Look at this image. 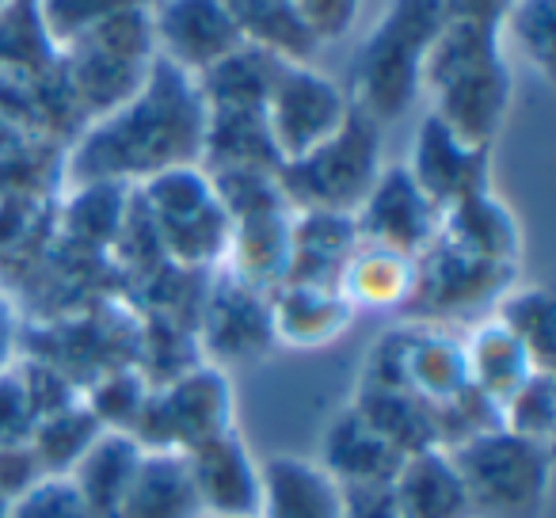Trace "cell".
Returning a JSON list of instances; mask_svg holds the SVG:
<instances>
[{
	"label": "cell",
	"mask_w": 556,
	"mask_h": 518,
	"mask_svg": "<svg viewBox=\"0 0 556 518\" xmlns=\"http://www.w3.org/2000/svg\"><path fill=\"white\" fill-rule=\"evenodd\" d=\"M27 427H35V412L27 401V381L20 378H0V446L20 442V434H31Z\"/></svg>",
	"instance_id": "obj_34"
},
{
	"label": "cell",
	"mask_w": 556,
	"mask_h": 518,
	"mask_svg": "<svg viewBox=\"0 0 556 518\" xmlns=\"http://www.w3.org/2000/svg\"><path fill=\"white\" fill-rule=\"evenodd\" d=\"M42 480V469L35 462L31 446L27 442H9L0 446V500L16 503L24 492H31Z\"/></svg>",
	"instance_id": "obj_33"
},
{
	"label": "cell",
	"mask_w": 556,
	"mask_h": 518,
	"mask_svg": "<svg viewBox=\"0 0 556 518\" xmlns=\"http://www.w3.org/2000/svg\"><path fill=\"white\" fill-rule=\"evenodd\" d=\"M290 222L294 214L287 202L229 217V240H225V255L232 264L229 279L244 282L255 294L282 287L290 271Z\"/></svg>",
	"instance_id": "obj_13"
},
{
	"label": "cell",
	"mask_w": 556,
	"mask_h": 518,
	"mask_svg": "<svg viewBox=\"0 0 556 518\" xmlns=\"http://www.w3.org/2000/svg\"><path fill=\"white\" fill-rule=\"evenodd\" d=\"M153 42L164 62L187 77H202L244 47L222 0H161L153 12Z\"/></svg>",
	"instance_id": "obj_11"
},
{
	"label": "cell",
	"mask_w": 556,
	"mask_h": 518,
	"mask_svg": "<svg viewBox=\"0 0 556 518\" xmlns=\"http://www.w3.org/2000/svg\"><path fill=\"white\" fill-rule=\"evenodd\" d=\"M153 12L130 9L123 16L108 20L92 35L70 50L73 58V85L88 108L111 115L123 108L153 70Z\"/></svg>",
	"instance_id": "obj_7"
},
{
	"label": "cell",
	"mask_w": 556,
	"mask_h": 518,
	"mask_svg": "<svg viewBox=\"0 0 556 518\" xmlns=\"http://www.w3.org/2000/svg\"><path fill=\"white\" fill-rule=\"evenodd\" d=\"M255 518H348V500L320 462L294 454L260 465V515Z\"/></svg>",
	"instance_id": "obj_14"
},
{
	"label": "cell",
	"mask_w": 556,
	"mask_h": 518,
	"mask_svg": "<svg viewBox=\"0 0 556 518\" xmlns=\"http://www.w3.org/2000/svg\"><path fill=\"white\" fill-rule=\"evenodd\" d=\"M515 31L526 58L541 73H548V54H553V4L548 0H522L515 12Z\"/></svg>",
	"instance_id": "obj_31"
},
{
	"label": "cell",
	"mask_w": 556,
	"mask_h": 518,
	"mask_svg": "<svg viewBox=\"0 0 556 518\" xmlns=\"http://www.w3.org/2000/svg\"><path fill=\"white\" fill-rule=\"evenodd\" d=\"M103 434L100 419L77 404V408H58L50 416L35 419L31 434H27V446H31L35 462H39L42 477H70L73 465L88 454L96 439Z\"/></svg>",
	"instance_id": "obj_25"
},
{
	"label": "cell",
	"mask_w": 556,
	"mask_h": 518,
	"mask_svg": "<svg viewBox=\"0 0 556 518\" xmlns=\"http://www.w3.org/2000/svg\"><path fill=\"white\" fill-rule=\"evenodd\" d=\"M343 500H348V518H396L389 484L343 488Z\"/></svg>",
	"instance_id": "obj_35"
},
{
	"label": "cell",
	"mask_w": 556,
	"mask_h": 518,
	"mask_svg": "<svg viewBox=\"0 0 556 518\" xmlns=\"http://www.w3.org/2000/svg\"><path fill=\"white\" fill-rule=\"evenodd\" d=\"M355 229L366 244L393 248L419 260L439 237V206L419 191L404 164H393V168H381L374 191L358 206Z\"/></svg>",
	"instance_id": "obj_10"
},
{
	"label": "cell",
	"mask_w": 556,
	"mask_h": 518,
	"mask_svg": "<svg viewBox=\"0 0 556 518\" xmlns=\"http://www.w3.org/2000/svg\"><path fill=\"white\" fill-rule=\"evenodd\" d=\"M210 336H214V348L222 355H255L275 340L267 302L244 282L229 279L222 302L214 305V317H210Z\"/></svg>",
	"instance_id": "obj_26"
},
{
	"label": "cell",
	"mask_w": 556,
	"mask_h": 518,
	"mask_svg": "<svg viewBox=\"0 0 556 518\" xmlns=\"http://www.w3.org/2000/svg\"><path fill=\"white\" fill-rule=\"evenodd\" d=\"M118 518H202L184 454L146 450L126 488Z\"/></svg>",
	"instance_id": "obj_21"
},
{
	"label": "cell",
	"mask_w": 556,
	"mask_h": 518,
	"mask_svg": "<svg viewBox=\"0 0 556 518\" xmlns=\"http://www.w3.org/2000/svg\"><path fill=\"white\" fill-rule=\"evenodd\" d=\"M462 351H465V370H469V386L477 389L484 401H492L495 408H500L530 374H538V366L526 355V348L500 325V320L480 325L477 332L462 343Z\"/></svg>",
	"instance_id": "obj_24"
},
{
	"label": "cell",
	"mask_w": 556,
	"mask_h": 518,
	"mask_svg": "<svg viewBox=\"0 0 556 518\" xmlns=\"http://www.w3.org/2000/svg\"><path fill=\"white\" fill-rule=\"evenodd\" d=\"M484 156H488V149L462 146V141L431 115L416 138V153H412L408 172L419 184V191H424L439 210H446L450 202L488 187L484 184V172H488Z\"/></svg>",
	"instance_id": "obj_16"
},
{
	"label": "cell",
	"mask_w": 556,
	"mask_h": 518,
	"mask_svg": "<svg viewBox=\"0 0 556 518\" xmlns=\"http://www.w3.org/2000/svg\"><path fill=\"white\" fill-rule=\"evenodd\" d=\"M351 115V100L336 80L298 62H278L270 73L263 123H267L270 149L282 164H294L325 146Z\"/></svg>",
	"instance_id": "obj_6"
},
{
	"label": "cell",
	"mask_w": 556,
	"mask_h": 518,
	"mask_svg": "<svg viewBox=\"0 0 556 518\" xmlns=\"http://www.w3.org/2000/svg\"><path fill=\"white\" fill-rule=\"evenodd\" d=\"M404 457L358 416L355 408L340 412L325 434L320 465L340 480V488H370L389 484Z\"/></svg>",
	"instance_id": "obj_19"
},
{
	"label": "cell",
	"mask_w": 556,
	"mask_h": 518,
	"mask_svg": "<svg viewBox=\"0 0 556 518\" xmlns=\"http://www.w3.org/2000/svg\"><path fill=\"white\" fill-rule=\"evenodd\" d=\"M130 9H149V0H35V20L50 47L73 50L85 35Z\"/></svg>",
	"instance_id": "obj_27"
},
{
	"label": "cell",
	"mask_w": 556,
	"mask_h": 518,
	"mask_svg": "<svg viewBox=\"0 0 556 518\" xmlns=\"http://www.w3.org/2000/svg\"><path fill=\"white\" fill-rule=\"evenodd\" d=\"M0 518H9V500H0Z\"/></svg>",
	"instance_id": "obj_36"
},
{
	"label": "cell",
	"mask_w": 556,
	"mask_h": 518,
	"mask_svg": "<svg viewBox=\"0 0 556 518\" xmlns=\"http://www.w3.org/2000/svg\"><path fill=\"white\" fill-rule=\"evenodd\" d=\"M434 240L442 248H450V252L495 267H507L518 255L515 217L507 214V206L500 199L488 194V187L450 202L446 210H439V237Z\"/></svg>",
	"instance_id": "obj_17"
},
{
	"label": "cell",
	"mask_w": 556,
	"mask_h": 518,
	"mask_svg": "<svg viewBox=\"0 0 556 518\" xmlns=\"http://www.w3.org/2000/svg\"><path fill=\"white\" fill-rule=\"evenodd\" d=\"M290 4H294V0H290Z\"/></svg>",
	"instance_id": "obj_38"
},
{
	"label": "cell",
	"mask_w": 556,
	"mask_h": 518,
	"mask_svg": "<svg viewBox=\"0 0 556 518\" xmlns=\"http://www.w3.org/2000/svg\"><path fill=\"white\" fill-rule=\"evenodd\" d=\"M146 199L153 210L156 237L184 264H206L225 255L229 214L214 191V179L202 176L194 164L168 168L146 179Z\"/></svg>",
	"instance_id": "obj_9"
},
{
	"label": "cell",
	"mask_w": 556,
	"mask_h": 518,
	"mask_svg": "<svg viewBox=\"0 0 556 518\" xmlns=\"http://www.w3.org/2000/svg\"><path fill=\"white\" fill-rule=\"evenodd\" d=\"M450 20V0H389L351 70V108L374 123H393L412 108L431 42Z\"/></svg>",
	"instance_id": "obj_3"
},
{
	"label": "cell",
	"mask_w": 556,
	"mask_h": 518,
	"mask_svg": "<svg viewBox=\"0 0 556 518\" xmlns=\"http://www.w3.org/2000/svg\"><path fill=\"white\" fill-rule=\"evenodd\" d=\"M141 454H146V450L134 442V434L103 431L100 439L88 446V454L73 465L70 480L96 518H118L126 488H130Z\"/></svg>",
	"instance_id": "obj_22"
},
{
	"label": "cell",
	"mask_w": 556,
	"mask_h": 518,
	"mask_svg": "<svg viewBox=\"0 0 556 518\" xmlns=\"http://www.w3.org/2000/svg\"><path fill=\"white\" fill-rule=\"evenodd\" d=\"M419 88L431 92V115L462 146L488 149L510 108V73L495 47L492 20L450 16L427 50Z\"/></svg>",
	"instance_id": "obj_2"
},
{
	"label": "cell",
	"mask_w": 556,
	"mask_h": 518,
	"mask_svg": "<svg viewBox=\"0 0 556 518\" xmlns=\"http://www.w3.org/2000/svg\"><path fill=\"white\" fill-rule=\"evenodd\" d=\"M472 518H538L548 500V446L518 439L500 424L450 446Z\"/></svg>",
	"instance_id": "obj_4"
},
{
	"label": "cell",
	"mask_w": 556,
	"mask_h": 518,
	"mask_svg": "<svg viewBox=\"0 0 556 518\" xmlns=\"http://www.w3.org/2000/svg\"><path fill=\"white\" fill-rule=\"evenodd\" d=\"M202 515L255 518L260 515V465L237 431H222L184 454Z\"/></svg>",
	"instance_id": "obj_12"
},
{
	"label": "cell",
	"mask_w": 556,
	"mask_h": 518,
	"mask_svg": "<svg viewBox=\"0 0 556 518\" xmlns=\"http://www.w3.org/2000/svg\"><path fill=\"white\" fill-rule=\"evenodd\" d=\"M396 518H472L462 472L446 446L408 454L389 480Z\"/></svg>",
	"instance_id": "obj_15"
},
{
	"label": "cell",
	"mask_w": 556,
	"mask_h": 518,
	"mask_svg": "<svg viewBox=\"0 0 556 518\" xmlns=\"http://www.w3.org/2000/svg\"><path fill=\"white\" fill-rule=\"evenodd\" d=\"M495 320L522 343L538 370H553V298L545 287H522L507 294Z\"/></svg>",
	"instance_id": "obj_28"
},
{
	"label": "cell",
	"mask_w": 556,
	"mask_h": 518,
	"mask_svg": "<svg viewBox=\"0 0 556 518\" xmlns=\"http://www.w3.org/2000/svg\"><path fill=\"white\" fill-rule=\"evenodd\" d=\"M232 427V389L229 378L214 366H199L176 378L161 396H149L130 434L141 450L187 454L199 442Z\"/></svg>",
	"instance_id": "obj_8"
},
{
	"label": "cell",
	"mask_w": 556,
	"mask_h": 518,
	"mask_svg": "<svg viewBox=\"0 0 556 518\" xmlns=\"http://www.w3.org/2000/svg\"><path fill=\"white\" fill-rule=\"evenodd\" d=\"M500 416V427L518 439L530 442H545L553 439V424H556V401H553V374L538 370L507 396V401L495 408Z\"/></svg>",
	"instance_id": "obj_29"
},
{
	"label": "cell",
	"mask_w": 556,
	"mask_h": 518,
	"mask_svg": "<svg viewBox=\"0 0 556 518\" xmlns=\"http://www.w3.org/2000/svg\"><path fill=\"white\" fill-rule=\"evenodd\" d=\"M229 9L232 24H237L244 47H255L263 54L278 58V62H298L305 65L317 54L320 42L298 16L290 0H222Z\"/></svg>",
	"instance_id": "obj_23"
},
{
	"label": "cell",
	"mask_w": 556,
	"mask_h": 518,
	"mask_svg": "<svg viewBox=\"0 0 556 518\" xmlns=\"http://www.w3.org/2000/svg\"><path fill=\"white\" fill-rule=\"evenodd\" d=\"M416 275L419 260L393 252V248L358 240V248L348 255V264L340 271V294L351 302V309H358V305H366V309H396V305L412 302V294H416Z\"/></svg>",
	"instance_id": "obj_20"
},
{
	"label": "cell",
	"mask_w": 556,
	"mask_h": 518,
	"mask_svg": "<svg viewBox=\"0 0 556 518\" xmlns=\"http://www.w3.org/2000/svg\"><path fill=\"white\" fill-rule=\"evenodd\" d=\"M298 16L305 20V27L313 31L317 42H332L355 27L363 0H294Z\"/></svg>",
	"instance_id": "obj_32"
},
{
	"label": "cell",
	"mask_w": 556,
	"mask_h": 518,
	"mask_svg": "<svg viewBox=\"0 0 556 518\" xmlns=\"http://www.w3.org/2000/svg\"><path fill=\"white\" fill-rule=\"evenodd\" d=\"M9 4H12V0H0V16H4V12H9Z\"/></svg>",
	"instance_id": "obj_37"
},
{
	"label": "cell",
	"mask_w": 556,
	"mask_h": 518,
	"mask_svg": "<svg viewBox=\"0 0 556 518\" xmlns=\"http://www.w3.org/2000/svg\"><path fill=\"white\" fill-rule=\"evenodd\" d=\"M9 518H96L70 477H42L31 492L9 503Z\"/></svg>",
	"instance_id": "obj_30"
},
{
	"label": "cell",
	"mask_w": 556,
	"mask_h": 518,
	"mask_svg": "<svg viewBox=\"0 0 556 518\" xmlns=\"http://www.w3.org/2000/svg\"><path fill=\"white\" fill-rule=\"evenodd\" d=\"M206 138V103L194 77L156 58L146 85L80 141L73 153V179L85 184H118L126 176H161L202 156Z\"/></svg>",
	"instance_id": "obj_1"
},
{
	"label": "cell",
	"mask_w": 556,
	"mask_h": 518,
	"mask_svg": "<svg viewBox=\"0 0 556 518\" xmlns=\"http://www.w3.org/2000/svg\"><path fill=\"white\" fill-rule=\"evenodd\" d=\"M381 176V126L351 108L348 123L309 156L275 172L287 206L355 217Z\"/></svg>",
	"instance_id": "obj_5"
},
{
	"label": "cell",
	"mask_w": 556,
	"mask_h": 518,
	"mask_svg": "<svg viewBox=\"0 0 556 518\" xmlns=\"http://www.w3.org/2000/svg\"><path fill=\"white\" fill-rule=\"evenodd\" d=\"M270 309V336L290 348H325L336 336L348 332L351 302L336 287H309V282H282L275 298L267 302Z\"/></svg>",
	"instance_id": "obj_18"
}]
</instances>
